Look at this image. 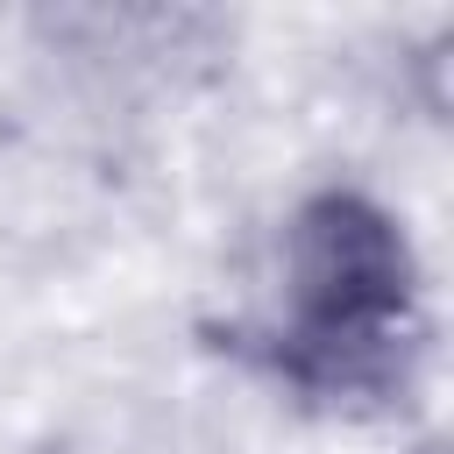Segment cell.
Listing matches in <instances>:
<instances>
[{"label":"cell","mask_w":454,"mask_h":454,"mask_svg":"<svg viewBox=\"0 0 454 454\" xmlns=\"http://www.w3.org/2000/svg\"><path fill=\"white\" fill-rule=\"evenodd\" d=\"M270 369L319 404H390L426 355V298L404 227L362 192H319L284 227L277 305L255 326Z\"/></svg>","instance_id":"6da1fadb"},{"label":"cell","mask_w":454,"mask_h":454,"mask_svg":"<svg viewBox=\"0 0 454 454\" xmlns=\"http://www.w3.org/2000/svg\"><path fill=\"white\" fill-rule=\"evenodd\" d=\"M426 454H433V447H426Z\"/></svg>","instance_id":"7a4b0ae2"}]
</instances>
